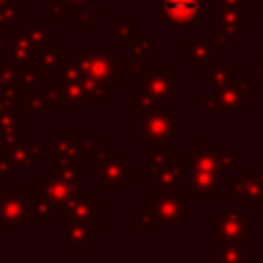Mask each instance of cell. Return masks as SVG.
<instances>
[{
	"instance_id": "18",
	"label": "cell",
	"mask_w": 263,
	"mask_h": 263,
	"mask_svg": "<svg viewBox=\"0 0 263 263\" xmlns=\"http://www.w3.org/2000/svg\"><path fill=\"white\" fill-rule=\"evenodd\" d=\"M41 154V150L37 146L31 144H18V146H10L8 150V164L12 166H27L31 168L35 158Z\"/></svg>"
},
{
	"instance_id": "12",
	"label": "cell",
	"mask_w": 263,
	"mask_h": 263,
	"mask_svg": "<svg viewBox=\"0 0 263 263\" xmlns=\"http://www.w3.org/2000/svg\"><path fill=\"white\" fill-rule=\"evenodd\" d=\"M90 224L68 220L64 226V251L66 253H86L90 251Z\"/></svg>"
},
{
	"instance_id": "15",
	"label": "cell",
	"mask_w": 263,
	"mask_h": 263,
	"mask_svg": "<svg viewBox=\"0 0 263 263\" xmlns=\"http://www.w3.org/2000/svg\"><path fill=\"white\" fill-rule=\"evenodd\" d=\"M220 171H203V168H189V181L187 187L191 193H205V195H214L220 197L222 189H220Z\"/></svg>"
},
{
	"instance_id": "20",
	"label": "cell",
	"mask_w": 263,
	"mask_h": 263,
	"mask_svg": "<svg viewBox=\"0 0 263 263\" xmlns=\"http://www.w3.org/2000/svg\"><path fill=\"white\" fill-rule=\"evenodd\" d=\"M117 23H119V27H121V33H113L111 37L117 39L119 45H129V43L136 39V23H134V21H127V23L117 21Z\"/></svg>"
},
{
	"instance_id": "2",
	"label": "cell",
	"mask_w": 263,
	"mask_h": 263,
	"mask_svg": "<svg viewBox=\"0 0 263 263\" xmlns=\"http://www.w3.org/2000/svg\"><path fill=\"white\" fill-rule=\"evenodd\" d=\"M175 127V107H144L138 117V136L150 146L171 140Z\"/></svg>"
},
{
	"instance_id": "17",
	"label": "cell",
	"mask_w": 263,
	"mask_h": 263,
	"mask_svg": "<svg viewBox=\"0 0 263 263\" xmlns=\"http://www.w3.org/2000/svg\"><path fill=\"white\" fill-rule=\"evenodd\" d=\"M10 58L16 62V66H27L31 55H33V41L29 39L27 33H14L10 39Z\"/></svg>"
},
{
	"instance_id": "22",
	"label": "cell",
	"mask_w": 263,
	"mask_h": 263,
	"mask_svg": "<svg viewBox=\"0 0 263 263\" xmlns=\"http://www.w3.org/2000/svg\"><path fill=\"white\" fill-rule=\"evenodd\" d=\"M247 0H222V4L226 6H238V4H245Z\"/></svg>"
},
{
	"instance_id": "8",
	"label": "cell",
	"mask_w": 263,
	"mask_h": 263,
	"mask_svg": "<svg viewBox=\"0 0 263 263\" xmlns=\"http://www.w3.org/2000/svg\"><path fill=\"white\" fill-rule=\"evenodd\" d=\"M92 175L103 187H127V154L113 152L97 158L92 164Z\"/></svg>"
},
{
	"instance_id": "14",
	"label": "cell",
	"mask_w": 263,
	"mask_h": 263,
	"mask_svg": "<svg viewBox=\"0 0 263 263\" xmlns=\"http://www.w3.org/2000/svg\"><path fill=\"white\" fill-rule=\"evenodd\" d=\"M66 214H68L66 216L68 220L86 222L97 232V228H99V203H97V199H92L90 191H82V197L74 199L72 205L66 210Z\"/></svg>"
},
{
	"instance_id": "5",
	"label": "cell",
	"mask_w": 263,
	"mask_h": 263,
	"mask_svg": "<svg viewBox=\"0 0 263 263\" xmlns=\"http://www.w3.org/2000/svg\"><path fill=\"white\" fill-rule=\"evenodd\" d=\"M203 12V0H158V18L175 29L193 27Z\"/></svg>"
},
{
	"instance_id": "6",
	"label": "cell",
	"mask_w": 263,
	"mask_h": 263,
	"mask_svg": "<svg viewBox=\"0 0 263 263\" xmlns=\"http://www.w3.org/2000/svg\"><path fill=\"white\" fill-rule=\"evenodd\" d=\"M148 214L152 216L154 222L160 224H181L185 216H191V210H187L181 201V197L175 193V189L162 191L156 197L148 201Z\"/></svg>"
},
{
	"instance_id": "21",
	"label": "cell",
	"mask_w": 263,
	"mask_h": 263,
	"mask_svg": "<svg viewBox=\"0 0 263 263\" xmlns=\"http://www.w3.org/2000/svg\"><path fill=\"white\" fill-rule=\"evenodd\" d=\"M230 156H232V158H240V154H234V152H232V154H226V158H230ZM234 166H236V162H230V160L226 162V168H234Z\"/></svg>"
},
{
	"instance_id": "11",
	"label": "cell",
	"mask_w": 263,
	"mask_h": 263,
	"mask_svg": "<svg viewBox=\"0 0 263 263\" xmlns=\"http://www.w3.org/2000/svg\"><path fill=\"white\" fill-rule=\"evenodd\" d=\"M214 226H216V234L220 238L234 240V242H247L249 240V226H247V220L240 216L238 210H230V212L218 216L214 220Z\"/></svg>"
},
{
	"instance_id": "4",
	"label": "cell",
	"mask_w": 263,
	"mask_h": 263,
	"mask_svg": "<svg viewBox=\"0 0 263 263\" xmlns=\"http://www.w3.org/2000/svg\"><path fill=\"white\" fill-rule=\"evenodd\" d=\"M74 62L76 66L92 80L101 82L103 86L107 84H117V66L115 60L99 49H78L74 51Z\"/></svg>"
},
{
	"instance_id": "16",
	"label": "cell",
	"mask_w": 263,
	"mask_h": 263,
	"mask_svg": "<svg viewBox=\"0 0 263 263\" xmlns=\"http://www.w3.org/2000/svg\"><path fill=\"white\" fill-rule=\"evenodd\" d=\"M214 259L216 261H224V263H242L249 261V247L247 242H234V240H226L214 236Z\"/></svg>"
},
{
	"instance_id": "7",
	"label": "cell",
	"mask_w": 263,
	"mask_h": 263,
	"mask_svg": "<svg viewBox=\"0 0 263 263\" xmlns=\"http://www.w3.org/2000/svg\"><path fill=\"white\" fill-rule=\"evenodd\" d=\"M29 199L25 189H0V222L8 232H14L16 226L27 222Z\"/></svg>"
},
{
	"instance_id": "1",
	"label": "cell",
	"mask_w": 263,
	"mask_h": 263,
	"mask_svg": "<svg viewBox=\"0 0 263 263\" xmlns=\"http://www.w3.org/2000/svg\"><path fill=\"white\" fill-rule=\"evenodd\" d=\"M140 107H175V70L150 68L140 76Z\"/></svg>"
},
{
	"instance_id": "13",
	"label": "cell",
	"mask_w": 263,
	"mask_h": 263,
	"mask_svg": "<svg viewBox=\"0 0 263 263\" xmlns=\"http://www.w3.org/2000/svg\"><path fill=\"white\" fill-rule=\"evenodd\" d=\"M218 49L203 39H187L185 41V64L187 66H216L218 64Z\"/></svg>"
},
{
	"instance_id": "10",
	"label": "cell",
	"mask_w": 263,
	"mask_h": 263,
	"mask_svg": "<svg viewBox=\"0 0 263 263\" xmlns=\"http://www.w3.org/2000/svg\"><path fill=\"white\" fill-rule=\"evenodd\" d=\"M230 78L203 103L205 109L210 111H249V99H247V88H240L236 84H228Z\"/></svg>"
},
{
	"instance_id": "3",
	"label": "cell",
	"mask_w": 263,
	"mask_h": 263,
	"mask_svg": "<svg viewBox=\"0 0 263 263\" xmlns=\"http://www.w3.org/2000/svg\"><path fill=\"white\" fill-rule=\"evenodd\" d=\"M76 183L64 175H60L55 168L45 173V179L35 183V191L37 197L43 199L45 203H49L53 208V212L58 210H68L72 205V201L76 199Z\"/></svg>"
},
{
	"instance_id": "19",
	"label": "cell",
	"mask_w": 263,
	"mask_h": 263,
	"mask_svg": "<svg viewBox=\"0 0 263 263\" xmlns=\"http://www.w3.org/2000/svg\"><path fill=\"white\" fill-rule=\"evenodd\" d=\"M62 51L60 49H53V47H41V51H39V70H43V72H58L60 70V66H62Z\"/></svg>"
},
{
	"instance_id": "9",
	"label": "cell",
	"mask_w": 263,
	"mask_h": 263,
	"mask_svg": "<svg viewBox=\"0 0 263 263\" xmlns=\"http://www.w3.org/2000/svg\"><path fill=\"white\" fill-rule=\"evenodd\" d=\"M242 27H247V10H238V6H226L222 4V14L216 10L214 18V37L218 45L228 43Z\"/></svg>"
}]
</instances>
